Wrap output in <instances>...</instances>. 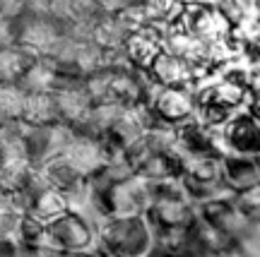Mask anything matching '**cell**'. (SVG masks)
Returning <instances> with one entry per match:
<instances>
[{"mask_svg": "<svg viewBox=\"0 0 260 257\" xmlns=\"http://www.w3.org/2000/svg\"><path fill=\"white\" fill-rule=\"evenodd\" d=\"M96 250H99V248H96ZM96 250H94V252H63L60 257H94V255H96Z\"/></svg>", "mask_w": 260, "mask_h": 257, "instance_id": "obj_23", "label": "cell"}, {"mask_svg": "<svg viewBox=\"0 0 260 257\" xmlns=\"http://www.w3.org/2000/svg\"><path fill=\"white\" fill-rule=\"evenodd\" d=\"M24 125H51V123H60L58 120V108L53 101V94L48 92H27V103H24V113L22 120Z\"/></svg>", "mask_w": 260, "mask_h": 257, "instance_id": "obj_17", "label": "cell"}, {"mask_svg": "<svg viewBox=\"0 0 260 257\" xmlns=\"http://www.w3.org/2000/svg\"><path fill=\"white\" fill-rule=\"evenodd\" d=\"M176 152L181 159L188 156H222V139L219 130L207 128L198 118H190L186 123L176 125Z\"/></svg>", "mask_w": 260, "mask_h": 257, "instance_id": "obj_14", "label": "cell"}, {"mask_svg": "<svg viewBox=\"0 0 260 257\" xmlns=\"http://www.w3.org/2000/svg\"><path fill=\"white\" fill-rule=\"evenodd\" d=\"M58 161L77 178L92 180L94 175L102 173V168L109 161V142L102 135L75 130L70 142L63 147V152L56 156Z\"/></svg>", "mask_w": 260, "mask_h": 257, "instance_id": "obj_6", "label": "cell"}, {"mask_svg": "<svg viewBox=\"0 0 260 257\" xmlns=\"http://www.w3.org/2000/svg\"><path fill=\"white\" fill-rule=\"evenodd\" d=\"M145 219L154 231V248L174 250L188 257V231L198 221V204L178 183L152 185Z\"/></svg>", "mask_w": 260, "mask_h": 257, "instance_id": "obj_1", "label": "cell"}, {"mask_svg": "<svg viewBox=\"0 0 260 257\" xmlns=\"http://www.w3.org/2000/svg\"><path fill=\"white\" fill-rule=\"evenodd\" d=\"M46 240L51 248L60 252H94L96 245V229L89 219L75 211H63L58 219L44 226Z\"/></svg>", "mask_w": 260, "mask_h": 257, "instance_id": "obj_8", "label": "cell"}, {"mask_svg": "<svg viewBox=\"0 0 260 257\" xmlns=\"http://www.w3.org/2000/svg\"><path fill=\"white\" fill-rule=\"evenodd\" d=\"M53 101L58 108V120L70 125L75 130H84L92 116L94 101L87 87H84L82 77H70L65 80L56 92H53Z\"/></svg>", "mask_w": 260, "mask_h": 257, "instance_id": "obj_12", "label": "cell"}, {"mask_svg": "<svg viewBox=\"0 0 260 257\" xmlns=\"http://www.w3.org/2000/svg\"><path fill=\"white\" fill-rule=\"evenodd\" d=\"M63 34L65 27L51 15L22 12L17 17V29H15V46H19L31 58H46L56 51Z\"/></svg>", "mask_w": 260, "mask_h": 257, "instance_id": "obj_7", "label": "cell"}, {"mask_svg": "<svg viewBox=\"0 0 260 257\" xmlns=\"http://www.w3.org/2000/svg\"><path fill=\"white\" fill-rule=\"evenodd\" d=\"M246 108L251 111L253 116L260 120V87H253V94H251V101H248V106Z\"/></svg>", "mask_w": 260, "mask_h": 257, "instance_id": "obj_21", "label": "cell"}, {"mask_svg": "<svg viewBox=\"0 0 260 257\" xmlns=\"http://www.w3.org/2000/svg\"><path fill=\"white\" fill-rule=\"evenodd\" d=\"M94 257H121V255H113V252H106V250H96Z\"/></svg>", "mask_w": 260, "mask_h": 257, "instance_id": "obj_24", "label": "cell"}, {"mask_svg": "<svg viewBox=\"0 0 260 257\" xmlns=\"http://www.w3.org/2000/svg\"><path fill=\"white\" fill-rule=\"evenodd\" d=\"M96 245L121 257H147L154 250V231L145 214L106 216L96 224Z\"/></svg>", "mask_w": 260, "mask_h": 257, "instance_id": "obj_4", "label": "cell"}, {"mask_svg": "<svg viewBox=\"0 0 260 257\" xmlns=\"http://www.w3.org/2000/svg\"><path fill=\"white\" fill-rule=\"evenodd\" d=\"M232 200L253 224H258L260 221V180L248 185V188H241V190L232 193Z\"/></svg>", "mask_w": 260, "mask_h": 257, "instance_id": "obj_19", "label": "cell"}, {"mask_svg": "<svg viewBox=\"0 0 260 257\" xmlns=\"http://www.w3.org/2000/svg\"><path fill=\"white\" fill-rule=\"evenodd\" d=\"M198 216L205 219L207 224H212L214 229L219 231V233H224L232 243H241L253 231V226H255V224L234 204L232 195L198 204Z\"/></svg>", "mask_w": 260, "mask_h": 257, "instance_id": "obj_11", "label": "cell"}, {"mask_svg": "<svg viewBox=\"0 0 260 257\" xmlns=\"http://www.w3.org/2000/svg\"><path fill=\"white\" fill-rule=\"evenodd\" d=\"M159 51H164V27L157 22L130 31L121 46L123 60L135 70H147Z\"/></svg>", "mask_w": 260, "mask_h": 257, "instance_id": "obj_15", "label": "cell"}, {"mask_svg": "<svg viewBox=\"0 0 260 257\" xmlns=\"http://www.w3.org/2000/svg\"><path fill=\"white\" fill-rule=\"evenodd\" d=\"M24 5H27V0H0V12H5L10 17H19Z\"/></svg>", "mask_w": 260, "mask_h": 257, "instance_id": "obj_20", "label": "cell"}, {"mask_svg": "<svg viewBox=\"0 0 260 257\" xmlns=\"http://www.w3.org/2000/svg\"><path fill=\"white\" fill-rule=\"evenodd\" d=\"M92 197L99 219L106 216H138L145 214L152 197V183L140 173H128L116 180L92 178Z\"/></svg>", "mask_w": 260, "mask_h": 257, "instance_id": "obj_3", "label": "cell"}, {"mask_svg": "<svg viewBox=\"0 0 260 257\" xmlns=\"http://www.w3.org/2000/svg\"><path fill=\"white\" fill-rule=\"evenodd\" d=\"M198 257H214V255H198Z\"/></svg>", "mask_w": 260, "mask_h": 257, "instance_id": "obj_25", "label": "cell"}, {"mask_svg": "<svg viewBox=\"0 0 260 257\" xmlns=\"http://www.w3.org/2000/svg\"><path fill=\"white\" fill-rule=\"evenodd\" d=\"M174 24L188 29L207 46H239L232 22L224 17V12L217 8L214 0H186L183 12Z\"/></svg>", "mask_w": 260, "mask_h": 257, "instance_id": "obj_5", "label": "cell"}, {"mask_svg": "<svg viewBox=\"0 0 260 257\" xmlns=\"http://www.w3.org/2000/svg\"><path fill=\"white\" fill-rule=\"evenodd\" d=\"M222 178L232 193L258 183L260 180V156L222 154Z\"/></svg>", "mask_w": 260, "mask_h": 257, "instance_id": "obj_16", "label": "cell"}, {"mask_svg": "<svg viewBox=\"0 0 260 257\" xmlns=\"http://www.w3.org/2000/svg\"><path fill=\"white\" fill-rule=\"evenodd\" d=\"M258 24H260V10H258Z\"/></svg>", "mask_w": 260, "mask_h": 257, "instance_id": "obj_26", "label": "cell"}, {"mask_svg": "<svg viewBox=\"0 0 260 257\" xmlns=\"http://www.w3.org/2000/svg\"><path fill=\"white\" fill-rule=\"evenodd\" d=\"M212 77L214 80H210L207 84L195 87V99H198L195 118L207 128L219 130L236 111L248 106L253 87L241 75L234 72H214Z\"/></svg>", "mask_w": 260, "mask_h": 257, "instance_id": "obj_2", "label": "cell"}, {"mask_svg": "<svg viewBox=\"0 0 260 257\" xmlns=\"http://www.w3.org/2000/svg\"><path fill=\"white\" fill-rule=\"evenodd\" d=\"M147 106L152 116L157 118V123L176 128L181 123L195 118V111H198L195 87H161L157 84V89L147 99Z\"/></svg>", "mask_w": 260, "mask_h": 257, "instance_id": "obj_9", "label": "cell"}, {"mask_svg": "<svg viewBox=\"0 0 260 257\" xmlns=\"http://www.w3.org/2000/svg\"><path fill=\"white\" fill-rule=\"evenodd\" d=\"M224 154L260 156V120L248 108L236 111L219 128Z\"/></svg>", "mask_w": 260, "mask_h": 257, "instance_id": "obj_10", "label": "cell"}, {"mask_svg": "<svg viewBox=\"0 0 260 257\" xmlns=\"http://www.w3.org/2000/svg\"><path fill=\"white\" fill-rule=\"evenodd\" d=\"M147 257H186L181 255V252H174V250H164V248H154L152 252H149Z\"/></svg>", "mask_w": 260, "mask_h": 257, "instance_id": "obj_22", "label": "cell"}, {"mask_svg": "<svg viewBox=\"0 0 260 257\" xmlns=\"http://www.w3.org/2000/svg\"><path fill=\"white\" fill-rule=\"evenodd\" d=\"M27 103V89L19 82H0V120L19 123Z\"/></svg>", "mask_w": 260, "mask_h": 257, "instance_id": "obj_18", "label": "cell"}, {"mask_svg": "<svg viewBox=\"0 0 260 257\" xmlns=\"http://www.w3.org/2000/svg\"><path fill=\"white\" fill-rule=\"evenodd\" d=\"M147 75L161 87H198V82H205L207 75L198 65L188 63L186 58L171 53V51H159L157 58L149 63Z\"/></svg>", "mask_w": 260, "mask_h": 257, "instance_id": "obj_13", "label": "cell"}]
</instances>
